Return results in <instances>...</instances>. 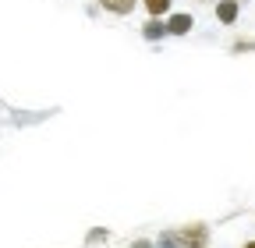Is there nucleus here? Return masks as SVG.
I'll return each instance as SVG.
<instances>
[{
  "instance_id": "7ed1b4c3",
  "label": "nucleus",
  "mask_w": 255,
  "mask_h": 248,
  "mask_svg": "<svg viewBox=\"0 0 255 248\" xmlns=\"http://www.w3.org/2000/svg\"><path fill=\"white\" fill-rule=\"evenodd\" d=\"M216 14H220V21H234L238 18V0H220V4H216Z\"/></svg>"
},
{
  "instance_id": "423d86ee",
  "label": "nucleus",
  "mask_w": 255,
  "mask_h": 248,
  "mask_svg": "<svg viewBox=\"0 0 255 248\" xmlns=\"http://www.w3.org/2000/svg\"><path fill=\"white\" fill-rule=\"evenodd\" d=\"M245 248H255V241H248V245H245Z\"/></svg>"
},
{
  "instance_id": "0eeeda50",
  "label": "nucleus",
  "mask_w": 255,
  "mask_h": 248,
  "mask_svg": "<svg viewBox=\"0 0 255 248\" xmlns=\"http://www.w3.org/2000/svg\"><path fill=\"white\" fill-rule=\"evenodd\" d=\"M202 4H206V0H202Z\"/></svg>"
},
{
  "instance_id": "39448f33",
  "label": "nucleus",
  "mask_w": 255,
  "mask_h": 248,
  "mask_svg": "<svg viewBox=\"0 0 255 248\" xmlns=\"http://www.w3.org/2000/svg\"><path fill=\"white\" fill-rule=\"evenodd\" d=\"M170 4H174V0H142V7L152 14V18H159V14H167L170 11Z\"/></svg>"
},
{
  "instance_id": "f03ea898",
  "label": "nucleus",
  "mask_w": 255,
  "mask_h": 248,
  "mask_svg": "<svg viewBox=\"0 0 255 248\" xmlns=\"http://www.w3.org/2000/svg\"><path fill=\"white\" fill-rule=\"evenodd\" d=\"M100 4H103L110 14H131V11H135V0H100Z\"/></svg>"
},
{
  "instance_id": "f257e3e1",
  "label": "nucleus",
  "mask_w": 255,
  "mask_h": 248,
  "mask_svg": "<svg viewBox=\"0 0 255 248\" xmlns=\"http://www.w3.org/2000/svg\"><path fill=\"white\" fill-rule=\"evenodd\" d=\"M181 238H184V245H188V248H206L209 231H206V224H191V227H184V231H181Z\"/></svg>"
},
{
  "instance_id": "20e7f679",
  "label": "nucleus",
  "mask_w": 255,
  "mask_h": 248,
  "mask_svg": "<svg viewBox=\"0 0 255 248\" xmlns=\"http://www.w3.org/2000/svg\"><path fill=\"white\" fill-rule=\"evenodd\" d=\"M188 28H191V18H188V14H174V18L167 21V32H174V36H184Z\"/></svg>"
}]
</instances>
